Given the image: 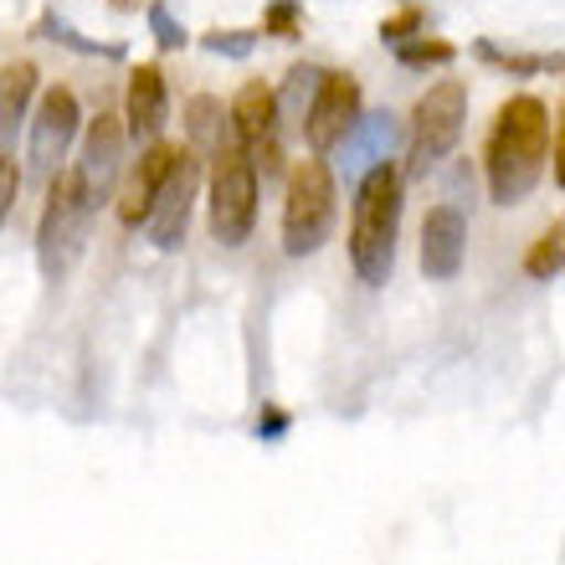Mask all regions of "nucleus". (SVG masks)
<instances>
[{
    "mask_svg": "<svg viewBox=\"0 0 565 565\" xmlns=\"http://www.w3.org/2000/svg\"><path fill=\"white\" fill-rule=\"evenodd\" d=\"M77 124H83V108H77L73 88H46L42 104H36V119H31V145H26L31 175L36 180L57 175L77 139Z\"/></svg>",
    "mask_w": 565,
    "mask_h": 565,
    "instance_id": "obj_10",
    "label": "nucleus"
},
{
    "mask_svg": "<svg viewBox=\"0 0 565 565\" xmlns=\"http://www.w3.org/2000/svg\"><path fill=\"white\" fill-rule=\"evenodd\" d=\"M478 57L504 67V73H520V77H535V73H561V57H524V52H499L493 42H478Z\"/></svg>",
    "mask_w": 565,
    "mask_h": 565,
    "instance_id": "obj_20",
    "label": "nucleus"
},
{
    "mask_svg": "<svg viewBox=\"0 0 565 565\" xmlns=\"http://www.w3.org/2000/svg\"><path fill=\"white\" fill-rule=\"evenodd\" d=\"M253 42H257V31H206V36H201V46L216 52V57H247Z\"/></svg>",
    "mask_w": 565,
    "mask_h": 565,
    "instance_id": "obj_25",
    "label": "nucleus"
},
{
    "mask_svg": "<svg viewBox=\"0 0 565 565\" xmlns=\"http://www.w3.org/2000/svg\"><path fill=\"white\" fill-rule=\"evenodd\" d=\"M149 31H154V42L164 46V52H180L185 46V26H180L175 15H170V6L164 0H149Z\"/></svg>",
    "mask_w": 565,
    "mask_h": 565,
    "instance_id": "obj_23",
    "label": "nucleus"
},
{
    "mask_svg": "<svg viewBox=\"0 0 565 565\" xmlns=\"http://www.w3.org/2000/svg\"><path fill=\"white\" fill-rule=\"evenodd\" d=\"M319 77H324V73H319V67H309V62L288 73L282 93H273V98H278V119H282V114H303V108H309L313 88H319Z\"/></svg>",
    "mask_w": 565,
    "mask_h": 565,
    "instance_id": "obj_21",
    "label": "nucleus"
},
{
    "mask_svg": "<svg viewBox=\"0 0 565 565\" xmlns=\"http://www.w3.org/2000/svg\"><path fill=\"white\" fill-rule=\"evenodd\" d=\"M298 21H303V6H298V0H273L268 15H263V31H268V36H278V42H294Z\"/></svg>",
    "mask_w": 565,
    "mask_h": 565,
    "instance_id": "obj_24",
    "label": "nucleus"
},
{
    "mask_svg": "<svg viewBox=\"0 0 565 565\" xmlns=\"http://www.w3.org/2000/svg\"><path fill=\"white\" fill-rule=\"evenodd\" d=\"M396 232H402V170L381 160L360 175L355 216H350V263L360 282L386 288L396 273Z\"/></svg>",
    "mask_w": 565,
    "mask_h": 565,
    "instance_id": "obj_2",
    "label": "nucleus"
},
{
    "mask_svg": "<svg viewBox=\"0 0 565 565\" xmlns=\"http://www.w3.org/2000/svg\"><path fill=\"white\" fill-rule=\"evenodd\" d=\"M462 124H468V83L458 77H443L437 88H427L412 108V160H406V175H427L458 149Z\"/></svg>",
    "mask_w": 565,
    "mask_h": 565,
    "instance_id": "obj_5",
    "label": "nucleus"
},
{
    "mask_svg": "<svg viewBox=\"0 0 565 565\" xmlns=\"http://www.w3.org/2000/svg\"><path fill=\"white\" fill-rule=\"evenodd\" d=\"M422 26H427V11H422V6H402L396 15L381 21V36H386V42H406V36H422Z\"/></svg>",
    "mask_w": 565,
    "mask_h": 565,
    "instance_id": "obj_26",
    "label": "nucleus"
},
{
    "mask_svg": "<svg viewBox=\"0 0 565 565\" xmlns=\"http://www.w3.org/2000/svg\"><path fill=\"white\" fill-rule=\"evenodd\" d=\"M402 145V119L396 114H371V119H355L350 135L340 139V175L360 180L365 170H375L381 160H391V149Z\"/></svg>",
    "mask_w": 565,
    "mask_h": 565,
    "instance_id": "obj_14",
    "label": "nucleus"
},
{
    "mask_svg": "<svg viewBox=\"0 0 565 565\" xmlns=\"http://www.w3.org/2000/svg\"><path fill=\"white\" fill-rule=\"evenodd\" d=\"M406 6H417V0H406Z\"/></svg>",
    "mask_w": 565,
    "mask_h": 565,
    "instance_id": "obj_30",
    "label": "nucleus"
},
{
    "mask_svg": "<svg viewBox=\"0 0 565 565\" xmlns=\"http://www.w3.org/2000/svg\"><path fill=\"white\" fill-rule=\"evenodd\" d=\"M108 6H114V11H124V15L139 11V0H108Z\"/></svg>",
    "mask_w": 565,
    "mask_h": 565,
    "instance_id": "obj_29",
    "label": "nucleus"
},
{
    "mask_svg": "<svg viewBox=\"0 0 565 565\" xmlns=\"http://www.w3.org/2000/svg\"><path fill=\"white\" fill-rule=\"evenodd\" d=\"M468 257V216L458 206H431L422 222V273L431 282H452Z\"/></svg>",
    "mask_w": 565,
    "mask_h": 565,
    "instance_id": "obj_12",
    "label": "nucleus"
},
{
    "mask_svg": "<svg viewBox=\"0 0 565 565\" xmlns=\"http://www.w3.org/2000/svg\"><path fill=\"white\" fill-rule=\"evenodd\" d=\"M31 98H36V62H6L0 67V145L26 119Z\"/></svg>",
    "mask_w": 565,
    "mask_h": 565,
    "instance_id": "obj_16",
    "label": "nucleus"
},
{
    "mask_svg": "<svg viewBox=\"0 0 565 565\" xmlns=\"http://www.w3.org/2000/svg\"><path fill=\"white\" fill-rule=\"evenodd\" d=\"M42 36H52V42L73 46V52H88V57H119L124 46H98V42H83L67 21H57V15H42Z\"/></svg>",
    "mask_w": 565,
    "mask_h": 565,
    "instance_id": "obj_22",
    "label": "nucleus"
},
{
    "mask_svg": "<svg viewBox=\"0 0 565 565\" xmlns=\"http://www.w3.org/2000/svg\"><path fill=\"white\" fill-rule=\"evenodd\" d=\"M124 145H129V135H124V124L114 119V114H98V119L88 124V135H83V154H77L73 175H77V191H83V201H88L93 211L108 206L114 191H119Z\"/></svg>",
    "mask_w": 565,
    "mask_h": 565,
    "instance_id": "obj_8",
    "label": "nucleus"
},
{
    "mask_svg": "<svg viewBox=\"0 0 565 565\" xmlns=\"http://www.w3.org/2000/svg\"><path fill=\"white\" fill-rule=\"evenodd\" d=\"M452 57H458V46L443 42V36H406V42H396L402 67H447Z\"/></svg>",
    "mask_w": 565,
    "mask_h": 565,
    "instance_id": "obj_19",
    "label": "nucleus"
},
{
    "mask_svg": "<svg viewBox=\"0 0 565 565\" xmlns=\"http://www.w3.org/2000/svg\"><path fill=\"white\" fill-rule=\"evenodd\" d=\"M355 119H360V83H355V73H324L298 124H303V139H309L313 154H329V149L350 135V124Z\"/></svg>",
    "mask_w": 565,
    "mask_h": 565,
    "instance_id": "obj_11",
    "label": "nucleus"
},
{
    "mask_svg": "<svg viewBox=\"0 0 565 565\" xmlns=\"http://www.w3.org/2000/svg\"><path fill=\"white\" fill-rule=\"evenodd\" d=\"M88 222L93 206L77 191L73 170H57L46 180V206H42V232H36V263H42L46 282H62L77 268V257L88 247Z\"/></svg>",
    "mask_w": 565,
    "mask_h": 565,
    "instance_id": "obj_4",
    "label": "nucleus"
},
{
    "mask_svg": "<svg viewBox=\"0 0 565 565\" xmlns=\"http://www.w3.org/2000/svg\"><path fill=\"white\" fill-rule=\"evenodd\" d=\"M257 222V170L232 139L211 154V237L242 247Z\"/></svg>",
    "mask_w": 565,
    "mask_h": 565,
    "instance_id": "obj_6",
    "label": "nucleus"
},
{
    "mask_svg": "<svg viewBox=\"0 0 565 565\" xmlns=\"http://www.w3.org/2000/svg\"><path fill=\"white\" fill-rule=\"evenodd\" d=\"M278 98L263 77L242 83L232 108H226V129H232V145L253 160V170L263 175H278L282 170V145H278Z\"/></svg>",
    "mask_w": 565,
    "mask_h": 565,
    "instance_id": "obj_7",
    "label": "nucleus"
},
{
    "mask_svg": "<svg viewBox=\"0 0 565 565\" xmlns=\"http://www.w3.org/2000/svg\"><path fill=\"white\" fill-rule=\"evenodd\" d=\"M170 164H175V149L160 145V139H154V145H149L145 154H139L135 175L124 180V191H119V222H124V226H145L149 206H154V191L164 185Z\"/></svg>",
    "mask_w": 565,
    "mask_h": 565,
    "instance_id": "obj_15",
    "label": "nucleus"
},
{
    "mask_svg": "<svg viewBox=\"0 0 565 565\" xmlns=\"http://www.w3.org/2000/svg\"><path fill=\"white\" fill-rule=\"evenodd\" d=\"M195 191H201V154L175 149V164H170V175H164V185L154 191V206H149V216H145V232L160 253H175L180 242H185Z\"/></svg>",
    "mask_w": 565,
    "mask_h": 565,
    "instance_id": "obj_9",
    "label": "nucleus"
},
{
    "mask_svg": "<svg viewBox=\"0 0 565 565\" xmlns=\"http://www.w3.org/2000/svg\"><path fill=\"white\" fill-rule=\"evenodd\" d=\"M282 427H288V417H282L278 406H273V412H263V422H257V437H278Z\"/></svg>",
    "mask_w": 565,
    "mask_h": 565,
    "instance_id": "obj_28",
    "label": "nucleus"
},
{
    "mask_svg": "<svg viewBox=\"0 0 565 565\" xmlns=\"http://www.w3.org/2000/svg\"><path fill=\"white\" fill-rule=\"evenodd\" d=\"M545 145H551V108L540 104L535 93H520L499 108L489 135V195L499 206H520L545 175Z\"/></svg>",
    "mask_w": 565,
    "mask_h": 565,
    "instance_id": "obj_1",
    "label": "nucleus"
},
{
    "mask_svg": "<svg viewBox=\"0 0 565 565\" xmlns=\"http://www.w3.org/2000/svg\"><path fill=\"white\" fill-rule=\"evenodd\" d=\"M561 263H565V226L551 222V232L530 247V257H524V273L535 282H555L561 278Z\"/></svg>",
    "mask_w": 565,
    "mask_h": 565,
    "instance_id": "obj_18",
    "label": "nucleus"
},
{
    "mask_svg": "<svg viewBox=\"0 0 565 565\" xmlns=\"http://www.w3.org/2000/svg\"><path fill=\"white\" fill-rule=\"evenodd\" d=\"M334 211H340V191H334V170L324 154H309L288 170V201H282V253L288 257H313L334 232Z\"/></svg>",
    "mask_w": 565,
    "mask_h": 565,
    "instance_id": "obj_3",
    "label": "nucleus"
},
{
    "mask_svg": "<svg viewBox=\"0 0 565 565\" xmlns=\"http://www.w3.org/2000/svg\"><path fill=\"white\" fill-rule=\"evenodd\" d=\"M124 135L129 139H154L164 135V124H170V88H164V73L154 62H139L135 73H129V98H124Z\"/></svg>",
    "mask_w": 565,
    "mask_h": 565,
    "instance_id": "obj_13",
    "label": "nucleus"
},
{
    "mask_svg": "<svg viewBox=\"0 0 565 565\" xmlns=\"http://www.w3.org/2000/svg\"><path fill=\"white\" fill-rule=\"evenodd\" d=\"M185 135H191V154H216L226 145V108L211 93H195L185 104Z\"/></svg>",
    "mask_w": 565,
    "mask_h": 565,
    "instance_id": "obj_17",
    "label": "nucleus"
},
{
    "mask_svg": "<svg viewBox=\"0 0 565 565\" xmlns=\"http://www.w3.org/2000/svg\"><path fill=\"white\" fill-rule=\"evenodd\" d=\"M15 195H21V170H15V160H11V149L0 145V226H6V216H11V206H15Z\"/></svg>",
    "mask_w": 565,
    "mask_h": 565,
    "instance_id": "obj_27",
    "label": "nucleus"
}]
</instances>
